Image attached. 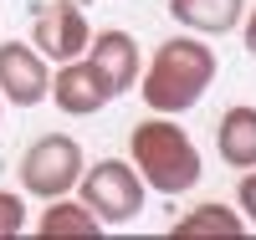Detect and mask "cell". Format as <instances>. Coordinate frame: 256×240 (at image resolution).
I'll return each mask as SVG.
<instances>
[{"label": "cell", "instance_id": "6da1fadb", "mask_svg": "<svg viewBox=\"0 0 256 240\" xmlns=\"http://www.w3.org/2000/svg\"><path fill=\"white\" fill-rule=\"evenodd\" d=\"M138 82H144V102L154 113H164V118L190 113L216 82V51L200 36H169L154 51L148 72H138Z\"/></svg>", "mask_w": 256, "mask_h": 240}, {"label": "cell", "instance_id": "7a4b0ae2", "mask_svg": "<svg viewBox=\"0 0 256 240\" xmlns=\"http://www.w3.org/2000/svg\"><path fill=\"white\" fill-rule=\"evenodd\" d=\"M128 164L138 169V179L144 189H154V194H184V189H195L200 184V148L190 143V133L174 123V118H144L134 133H128Z\"/></svg>", "mask_w": 256, "mask_h": 240}, {"label": "cell", "instance_id": "3957f363", "mask_svg": "<svg viewBox=\"0 0 256 240\" xmlns=\"http://www.w3.org/2000/svg\"><path fill=\"white\" fill-rule=\"evenodd\" d=\"M77 189H82V205H88L102 225H128L144 210V179H138V169L123 164V159H98L92 169H82Z\"/></svg>", "mask_w": 256, "mask_h": 240}, {"label": "cell", "instance_id": "277c9868", "mask_svg": "<svg viewBox=\"0 0 256 240\" xmlns=\"http://www.w3.org/2000/svg\"><path fill=\"white\" fill-rule=\"evenodd\" d=\"M82 169H88V159H82L77 138L41 133L26 154H20V184H26V194H36V200H62V194L82 179Z\"/></svg>", "mask_w": 256, "mask_h": 240}, {"label": "cell", "instance_id": "5b68a950", "mask_svg": "<svg viewBox=\"0 0 256 240\" xmlns=\"http://www.w3.org/2000/svg\"><path fill=\"white\" fill-rule=\"evenodd\" d=\"M88 15H82V5H72V0H46V5H36V20H31V46L46 56V61H77L82 51H88Z\"/></svg>", "mask_w": 256, "mask_h": 240}, {"label": "cell", "instance_id": "8992f818", "mask_svg": "<svg viewBox=\"0 0 256 240\" xmlns=\"http://www.w3.org/2000/svg\"><path fill=\"white\" fill-rule=\"evenodd\" d=\"M52 92V67L46 56L26 41H0V97L16 107H36Z\"/></svg>", "mask_w": 256, "mask_h": 240}, {"label": "cell", "instance_id": "52a82bcc", "mask_svg": "<svg viewBox=\"0 0 256 240\" xmlns=\"http://www.w3.org/2000/svg\"><path fill=\"white\" fill-rule=\"evenodd\" d=\"M67 118H92L113 102V87L102 82V72L92 67L88 56L77 61H62V72H52V92H46Z\"/></svg>", "mask_w": 256, "mask_h": 240}, {"label": "cell", "instance_id": "ba28073f", "mask_svg": "<svg viewBox=\"0 0 256 240\" xmlns=\"http://www.w3.org/2000/svg\"><path fill=\"white\" fill-rule=\"evenodd\" d=\"M82 56L102 72V82L113 87V97H123L128 87L138 82V72H144V67H138V41L128 36V31H98Z\"/></svg>", "mask_w": 256, "mask_h": 240}, {"label": "cell", "instance_id": "9c48e42d", "mask_svg": "<svg viewBox=\"0 0 256 240\" xmlns=\"http://www.w3.org/2000/svg\"><path fill=\"white\" fill-rule=\"evenodd\" d=\"M169 15L195 36H226L241 26L246 0H169Z\"/></svg>", "mask_w": 256, "mask_h": 240}, {"label": "cell", "instance_id": "30bf717a", "mask_svg": "<svg viewBox=\"0 0 256 240\" xmlns=\"http://www.w3.org/2000/svg\"><path fill=\"white\" fill-rule=\"evenodd\" d=\"M216 148L230 169H256V107H226L216 128Z\"/></svg>", "mask_w": 256, "mask_h": 240}, {"label": "cell", "instance_id": "8fae6325", "mask_svg": "<svg viewBox=\"0 0 256 240\" xmlns=\"http://www.w3.org/2000/svg\"><path fill=\"white\" fill-rule=\"evenodd\" d=\"M102 220L88 210V205H72L67 194L62 200H46V210H41V220H36V235H46V240H62V235H98Z\"/></svg>", "mask_w": 256, "mask_h": 240}, {"label": "cell", "instance_id": "7c38bea8", "mask_svg": "<svg viewBox=\"0 0 256 240\" xmlns=\"http://www.w3.org/2000/svg\"><path fill=\"white\" fill-rule=\"evenodd\" d=\"M241 230H246L241 215H230V205H216V200H210V205H195L184 220H174L169 235L184 240V235H241Z\"/></svg>", "mask_w": 256, "mask_h": 240}, {"label": "cell", "instance_id": "4fadbf2b", "mask_svg": "<svg viewBox=\"0 0 256 240\" xmlns=\"http://www.w3.org/2000/svg\"><path fill=\"white\" fill-rule=\"evenodd\" d=\"M20 230H26V205H20V194L0 189V240H16Z\"/></svg>", "mask_w": 256, "mask_h": 240}, {"label": "cell", "instance_id": "5bb4252c", "mask_svg": "<svg viewBox=\"0 0 256 240\" xmlns=\"http://www.w3.org/2000/svg\"><path fill=\"white\" fill-rule=\"evenodd\" d=\"M236 200H241V215L256 225V169H246V179H241V189H236Z\"/></svg>", "mask_w": 256, "mask_h": 240}, {"label": "cell", "instance_id": "9a60e30c", "mask_svg": "<svg viewBox=\"0 0 256 240\" xmlns=\"http://www.w3.org/2000/svg\"><path fill=\"white\" fill-rule=\"evenodd\" d=\"M246 51H251V56H256V10H251V15H246Z\"/></svg>", "mask_w": 256, "mask_h": 240}, {"label": "cell", "instance_id": "2e32d148", "mask_svg": "<svg viewBox=\"0 0 256 240\" xmlns=\"http://www.w3.org/2000/svg\"><path fill=\"white\" fill-rule=\"evenodd\" d=\"M72 5H88V0H72Z\"/></svg>", "mask_w": 256, "mask_h": 240}]
</instances>
